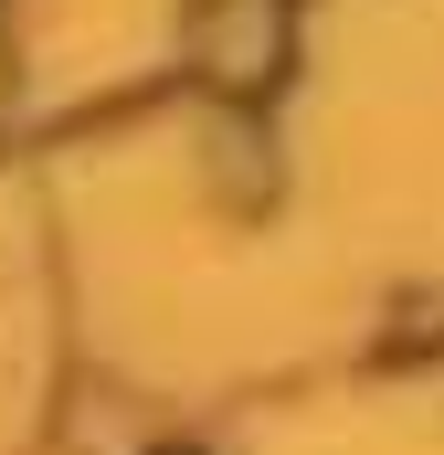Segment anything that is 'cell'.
<instances>
[{
  "label": "cell",
  "instance_id": "cell-1",
  "mask_svg": "<svg viewBox=\"0 0 444 455\" xmlns=\"http://www.w3.org/2000/svg\"><path fill=\"white\" fill-rule=\"evenodd\" d=\"M297 53V0H191V64L222 96H265Z\"/></svg>",
  "mask_w": 444,
  "mask_h": 455
},
{
  "label": "cell",
  "instance_id": "cell-2",
  "mask_svg": "<svg viewBox=\"0 0 444 455\" xmlns=\"http://www.w3.org/2000/svg\"><path fill=\"white\" fill-rule=\"evenodd\" d=\"M0 85H11V75H0Z\"/></svg>",
  "mask_w": 444,
  "mask_h": 455
}]
</instances>
